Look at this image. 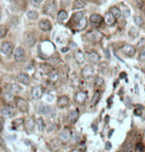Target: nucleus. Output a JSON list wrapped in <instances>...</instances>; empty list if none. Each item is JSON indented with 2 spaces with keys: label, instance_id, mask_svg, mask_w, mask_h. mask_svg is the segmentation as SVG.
<instances>
[{
  "label": "nucleus",
  "instance_id": "nucleus-1",
  "mask_svg": "<svg viewBox=\"0 0 145 152\" xmlns=\"http://www.w3.org/2000/svg\"><path fill=\"white\" fill-rule=\"evenodd\" d=\"M15 104L21 113H27L29 110V104H28L27 100L23 97H15Z\"/></svg>",
  "mask_w": 145,
  "mask_h": 152
},
{
  "label": "nucleus",
  "instance_id": "nucleus-2",
  "mask_svg": "<svg viewBox=\"0 0 145 152\" xmlns=\"http://www.w3.org/2000/svg\"><path fill=\"white\" fill-rule=\"evenodd\" d=\"M87 39L90 42H98L101 41V38L103 37V35L98 30H93V31H90V32L87 33Z\"/></svg>",
  "mask_w": 145,
  "mask_h": 152
},
{
  "label": "nucleus",
  "instance_id": "nucleus-3",
  "mask_svg": "<svg viewBox=\"0 0 145 152\" xmlns=\"http://www.w3.org/2000/svg\"><path fill=\"white\" fill-rule=\"evenodd\" d=\"M13 50H14V47H13V44L11 42H3L1 45V52L4 54L6 57H10L11 55L13 54Z\"/></svg>",
  "mask_w": 145,
  "mask_h": 152
},
{
  "label": "nucleus",
  "instance_id": "nucleus-4",
  "mask_svg": "<svg viewBox=\"0 0 145 152\" xmlns=\"http://www.w3.org/2000/svg\"><path fill=\"white\" fill-rule=\"evenodd\" d=\"M86 58L87 59V61H89L90 64H98L99 61H101V57L98 54V52H95V51H89V52L87 53V57Z\"/></svg>",
  "mask_w": 145,
  "mask_h": 152
},
{
  "label": "nucleus",
  "instance_id": "nucleus-5",
  "mask_svg": "<svg viewBox=\"0 0 145 152\" xmlns=\"http://www.w3.org/2000/svg\"><path fill=\"white\" fill-rule=\"evenodd\" d=\"M95 76V70L90 65H87L86 67L82 69V77L86 80H90L92 79L93 77Z\"/></svg>",
  "mask_w": 145,
  "mask_h": 152
},
{
  "label": "nucleus",
  "instance_id": "nucleus-6",
  "mask_svg": "<svg viewBox=\"0 0 145 152\" xmlns=\"http://www.w3.org/2000/svg\"><path fill=\"white\" fill-rule=\"evenodd\" d=\"M71 138H72V131L69 127H65L63 130L60 132V139L62 142L67 143L69 142Z\"/></svg>",
  "mask_w": 145,
  "mask_h": 152
},
{
  "label": "nucleus",
  "instance_id": "nucleus-7",
  "mask_svg": "<svg viewBox=\"0 0 145 152\" xmlns=\"http://www.w3.org/2000/svg\"><path fill=\"white\" fill-rule=\"evenodd\" d=\"M25 50L22 47H17L14 51V58H15V61L18 63H21L24 61L25 59Z\"/></svg>",
  "mask_w": 145,
  "mask_h": 152
},
{
  "label": "nucleus",
  "instance_id": "nucleus-8",
  "mask_svg": "<svg viewBox=\"0 0 145 152\" xmlns=\"http://www.w3.org/2000/svg\"><path fill=\"white\" fill-rule=\"evenodd\" d=\"M44 94V88L42 86H36L33 88L32 91H31V96L34 99H39L43 96Z\"/></svg>",
  "mask_w": 145,
  "mask_h": 152
},
{
  "label": "nucleus",
  "instance_id": "nucleus-9",
  "mask_svg": "<svg viewBox=\"0 0 145 152\" xmlns=\"http://www.w3.org/2000/svg\"><path fill=\"white\" fill-rule=\"evenodd\" d=\"M121 53L126 57H133L136 52L135 47H133L131 45H124L123 47L120 49Z\"/></svg>",
  "mask_w": 145,
  "mask_h": 152
},
{
  "label": "nucleus",
  "instance_id": "nucleus-10",
  "mask_svg": "<svg viewBox=\"0 0 145 152\" xmlns=\"http://www.w3.org/2000/svg\"><path fill=\"white\" fill-rule=\"evenodd\" d=\"M87 99V94L84 91H77L76 94H75V100L78 102V104H84L85 102H86Z\"/></svg>",
  "mask_w": 145,
  "mask_h": 152
},
{
  "label": "nucleus",
  "instance_id": "nucleus-11",
  "mask_svg": "<svg viewBox=\"0 0 145 152\" xmlns=\"http://www.w3.org/2000/svg\"><path fill=\"white\" fill-rule=\"evenodd\" d=\"M39 28H40V30L43 31V32H49V31L52 29V23H51L50 20L43 19L39 22Z\"/></svg>",
  "mask_w": 145,
  "mask_h": 152
},
{
  "label": "nucleus",
  "instance_id": "nucleus-12",
  "mask_svg": "<svg viewBox=\"0 0 145 152\" xmlns=\"http://www.w3.org/2000/svg\"><path fill=\"white\" fill-rule=\"evenodd\" d=\"M1 114L5 117H12L15 114V110L11 105H4L1 108Z\"/></svg>",
  "mask_w": 145,
  "mask_h": 152
},
{
  "label": "nucleus",
  "instance_id": "nucleus-13",
  "mask_svg": "<svg viewBox=\"0 0 145 152\" xmlns=\"http://www.w3.org/2000/svg\"><path fill=\"white\" fill-rule=\"evenodd\" d=\"M79 111L78 108H73L69 111V114H68V119L71 123H75L79 118Z\"/></svg>",
  "mask_w": 145,
  "mask_h": 152
},
{
  "label": "nucleus",
  "instance_id": "nucleus-14",
  "mask_svg": "<svg viewBox=\"0 0 145 152\" xmlns=\"http://www.w3.org/2000/svg\"><path fill=\"white\" fill-rule=\"evenodd\" d=\"M35 125H36V121L34 120V118L33 117H29V118L26 120V122H25L24 127L28 133H31V132H33L34 128H35Z\"/></svg>",
  "mask_w": 145,
  "mask_h": 152
},
{
  "label": "nucleus",
  "instance_id": "nucleus-15",
  "mask_svg": "<svg viewBox=\"0 0 145 152\" xmlns=\"http://www.w3.org/2000/svg\"><path fill=\"white\" fill-rule=\"evenodd\" d=\"M69 102H70V99L68 96H62L57 99V105L61 108L66 107L67 105L69 104Z\"/></svg>",
  "mask_w": 145,
  "mask_h": 152
},
{
  "label": "nucleus",
  "instance_id": "nucleus-16",
  "mask_svg": "<svg viewBox=\"0 0 145 152\" xmlns=\"http://www.w3.org/2000/svg\"><path fill=\"white\" fill-rule=\"evenodd\" d=\"M74 57H75L76 62L78 63L79 65L84 64L85 61H86V55H85L84 52H82V51H81V50L77 51V52L75 53V55H74Z\"/></svg>",
  "mask_w": 145,
  "mask_h": 152
},
{
  "label": "nucleus",
  "instance_id": "nucleus-17",
  "mask_svg": "<svg viewBox=\"0 0 145 152\" xmlns=\"http://www.w3.org/2000/svg\"><path fill=\"white\" fill-rule=\"evenodd\" d=\"M54 9H55V4H54V2L48 1L43 8V12L46 14V15H51V14L54 12Z\"/></svg>",
  "mask_w": 145,
  "mask_h": 152
},
{
  "label": "nucleus",
  "instance_id": "nucleus-18",
  "mask_svg": "<svg viewBox=\"0 0 145 152\" xmlns=\"http://www.w3.org/2000/svg\"><path fill=\"white\" fill-rule=\"evenodd\" d=\"M52 111V108H51L49 105L45 104H39L38 105V113L40 114H50V113Z\"/></svg>",
  "mask_w": 145,
  "mask_h": 152
},
{
  "label": "nucleus",
  "instance_id": "nucleus-19",
  "mask_svg": "<svg viewBox=\"0 0 145 152\" xmlns=\"http://www.w3.org/2000/svg\"><path fill=\"white\" fill-rule=\"evenodd\" d=\"M90 21L93 25L98 26V25H101V22L103 21V18H102L101 15H98V14H93V15H90Z\"/></svg>",
  "mask_w": 145,
  "mask_h": 152
},
{
  "label": "nucleus",
  "instance_id": "nucleus-20",
  "mask_svg": "<svg viewBox=\"0 0 145 152\" xmlns=\"http://www.w3.org/2000/svg\"><path fill=\"white\" fill-rule=\"evenodd\" d=\"M16 79L19 83H21V84H23V85H29L30 84V77L28 76L27 74H24V73L19 74Z\"/></svg>",
  "mask_w": 145,
  "mask_h": 152
},
{
  "label": "nucleus",
  "instance_id": "nucleus-21",
  "mask_svg": "<svg viewBox=\"0 0 145 152\" xmlns=\"http://www.w3.org/2000/svg\"><path fill=\"white\" fill-rule=\"evenodd\" d=\"M49 80H50V82H52V83H56L57 81H59V79H60V73H59V71L58 70H55V69H52V71L49 73Z\"/></svg>",
  "mask_w": 145,
  "mask_h": 152
},
{
  "label": "nucleus",
  "instance_id": "nucleus-22",
  "mask_svg": "<svg viewBox=\"0 0 145 152\" xmlns=\"http://www.w3.org/2000/svg\"><path fill=\"white\" fill-rule=\"evenodd\" d=\"M116 19L113 17V15L110 12H107L106 13V15H104V23H106V25H113L115 23Z\"/></svg>",
  "mask_w": 145,
  "mask_h": 152
},
{
  "label": "nucleus",
  "instance_id": "nucleus-23",
  "mask_svg": "<svg viewBox=\"0 0 145 152\" xmlns=\"http://www.w3.org/2000/svg\"><path fill=\"white\" fill-rule=\"evenodd\" d=\"M87 26V19L86 18V17H84L81 21H79L76 24V29L78 31H82V30L86 29Z\"/></svg>",
  "mask_w": 145,
  "mask_h": 152
},
{
  "label": "nucleus",
  "instance_id": "nucleus-24",
  "mask_svg": "<svg viewBox=\"0 0 145 152\" xmlns=\"http://www.w3.org/2000/svg\"><path fill=\"white\" fill-rule=\"evenodd\" d=\"M87 6V2L84 1V0H75L73 4V9L75 10H79V9H82Z\"/></svg>",
  "mask_w": 145,
  "mask_h": 152
},
{
  "label": "nucleus",
  "instance_id": "nucleus-25",
  "mask_svg": "<svg viewBox=\"0 0 145 152\" xmlns=\"http://www.w3.org/2000/svg\"><path fill=\"white\" fill-rule=\"evenodd\" d=\"M52 71V69L48 64H41L39 67V72L43 75H49L50 72Z\"/></svg>",
  "mask_w": 145,
  "mask_h": 152
},
{
  "label": "nucleus",
  "instance_id": "nucleus-26",
  "mask_svg": "<svg viewBox=\"0 0 145 152\" xmlns=\"http://www.w3.org/2000/svg\"><path fill=\"white\" fill-rule=\"evenodd\" d=\"M109 12L112 14L113 17H114L115 19H118V18H120V16L122 15V12H121V10L119 9L118 7H116V6H113L111 7L109 9Z\"/></svg>",
  "mask_w": 145,
  "mask_h": 152
},
{
  "label": "nucleus",
  "instance_id": "nucleus-27",
  "mask_svg": "<svg viewBox=\"0 0 145 152\" xmlns=\"http://www.w3.org/2000/svg\"><path fill=\"white\" fill-rule=\"evenodd\" d=\"M68 17H69V15H68L67 11H65V10H60L58 14H57V19H58L60 22L66 21L68 19Z\"/></svg>",
  "mask_w": 145,
  "mask_h": 152
},
{
  "label": "nucleus",
  "instance_id": "nucleus-28",
  "mask_svg": "<svg viewBox=\"0 0 145 152\" xmlns=\"http://www.w3.org/2000/svg\"><path fill=\"white\" fill-rule=\"evenodd\" d=\"M93 85H95V88L96 90H99V88H103L104 86V80L101 78V77H96L95 79V82H93Z\"/></svg>",
  "mask_w": 145,
  "mask_h": 152
},
{
  "label": "nucleus",
  "instance_id": "nucleus-29",
  "mask_svg": "<svg viewBox=\"0 0 145 152\" xmlns=\"http://www.w3.org/2000/svg\"><path fill=\"white\" fill-rule=\"evenodd\" d=\"M27 17L30 20H33V21H35V20L38 19L39 14H38V12H37L36 10H29L27 12Z\"/></svg>",
  "mask_w": 145,
  "mask_h": 152
},
{
  "label": "nucleus",
  "instance_id": "nucleus-30",
  "mask_svg": "<svg viewBox=\"0 0 145 152\" xmlns=\"http://www.w3.org/2000/svg\"><path fill=\"white\" fill-rule=\"evenodd\" d=\"M3 97H4L5 102H8V104H11L12 102H15V96H13L12 93H5Z\"/></svg>",
  "mask_w": 145,
  "mask_h": 152
},
{
  "label": "nucleus",
  "instance_id": "nucleus-31",
  "mask_svg": "<svg viewBox=\"0 0 145 152\" xmlns=\"http://www.w3.org/2000/svg\"><path fill=\"white\" fill-rule=\"evenodd\" d=\"M84 18V13L82 12H77V13H75L73 15V18H72V22H74V23H78L79 21H81V20Z\"/></svg>",
  "mask_w": 145,
  "mask_h": 152
},
{
  "label": "nucleus",
  "instance_id": "nucleus-32",
  "mask_svg": "<svg viewBox=\"0 0 145 152\" xmlns=\"http://www.w3.org/2000/svg\"><path fill=\"white\" fill-rule=\"evenodd\" d=\"M36 125L38 127V129L40 131H43L44 128H45V122H44V119L42 117H39V118L36 119Z\"/></svg>",
  "mask_w": 145,
  "mask_h": 152
},
{
  "label": "nucleus",
  "instance_id": "nucleus-33",
  "mask_svg": "<svg viewBox=\"0 0 145 152\" xmlns=\"http://www.w3.org/2000/svg\"><path fill=\"white\" fill-rule=\"evenodd\" d=\"M101 99V93H99L98 91H96L95 94H93V99H92V105H95L98 102V100Z\"/></svg>",
  "mask_w": 145,
  "mask_h": 152
},
{
  "label": "nucleus",
  "instance_id": "nucleus-34",
  "mask_svg": "<svg viewBox=\"0 0 145 152\" xmlns=\"http://www.w3.org/2000/svg\"><path fill=\"white\" fill-rule=\"evenodd\" d=\"M134 22H135V24L139 27H142L144 24L143 19H142V17H140V16H135L134 17Z\"/></svg>",
  "mask_w": 145,
  "mask_h": 152
},
{
  "label": "nucleus",
  "instance_id": "nucleus-35",
  "mask_svg": "<svg viewBox=\"0 0 145 152\" xmlns=\"http://www.w3.org/2000/svg\"><path fill=\"white\" fill-rule=\"evenodd\" d=\"M7 34V28L4 25H0V38H4Z\"/></svg>",
  "mask_w": 145,
  "mask_h": 152
},
{
  "label": "nucleus",
  "instance_id": "nucleus-36",
  "mask_svg": "<svg viewBox=\"0 0 145 152\" xmlns=\"http://www.w3.org/2000/svg\"><path fill=\"white\" fill-rule=\"evenodd\" d=\"M12 124L15 126V127H18V126H20V125H24L25 124V121H24L23 118H18V119L14 120Z\"/></svg>",
  "mask_w": 145,
  "mask_h": 152
},
{
  "label": "nucleus",
  "instance_id": "nucleus-37",
  "mask_svg": "<svg viewBox=\"0 0 145 152\" xmlns=\"http://www.w3.org/2000/svg\"><path fill=\"white\" fill-rule=\"evenodd\" d=\"M138 59H139V61H140V62H145V47H143L140 50V52H139Z\"/></svg>",
  "mask_w": 145,
  "mask_h": 152
},
{
  "label": "nucleus",
  "instance_id": "nucleus-38",
  "mask_svg": "<svg viewBox=\"0 0 145 152\" xmlns=\"http://www.w3.org/2000/svg\"><path fill=\"white\" fill-rule=\"evenodd\" d=\"M42 2H43V0H31V4L36 8L40 7V5H41Z\"/></svg>",
  "mask_w": 145,
  "mask_h": 152
},
{
  "label": "nucleus",
  "instance_id": "nucleus-39",
  "mask_svg": "<svg viewBox=\"0 0 145 152\" xmlns=\"http://www.w3.org/2000/svg\"><path fill=\"white\" fill-rule=\"evenodd\" d=\"M145 4V2L143 0H136V6H137L139 9H142Z\"/></svg>",
  "mask_w": 145,
  "mask_h": 152
},
{
  "label": "nucleus",
  "instance_id": "nucleus-40",
  "mask_svg": "<svg viewBox=\"0 0 145 152\" xmlns=\"http://www.w3.org/2000/svg\"><path fill=\"white\" fill-rule=\"evenodd\" d=\"M60 79H61V81L65 83V82H67L68 81V75L67 74H60Z\"/></svg>",
  "mask_w": 145,
  "mask_h": 152
},
{
  "label": "nucleus",
  "instance_id": "nucleus-41",
  "mask_svg": "<svg viewBox=\"0 0 145 152\" xmlns=\"http://www.w3.org/2000/svg\"><path fill=\"white\" fill-rule=\"evenodd\" d=\"M54 128H55V125H54V123H52V122L48 123V125H47V130L48 131H53Z\"/></svg>",
  "mask_w": 145,
  "mask_h": 152
},
{
  "label": "nucleus",
  "instance_id": "nucleus-42",
  "mask_svg": "<svg viewBox=\"0 0 145 152\" xmlns=\"http://www.w3.org/2000/svg\"><path fill=\"white\" fill-rule=\"evenodd\" d=\"M136 149H137L138 151H140V152L144 151V147H143V145H142L141 143H137V144H136Z\"/></svg>",
  "mask_w": 145,
  "mask_h": 152
},
{
  "label": "nucleus",
  "instance_id": "nucleus-43",
  "mask_svg": "<svg viewBox=\"0 0 145 152\" xmlns=\"http://www.w3.org/2000/svg\"><path fill=\"white\" fill-rule=\"evenodd\" d=\"M4 127V118L0 116V130H2Z\"/></svg>",
  "mask_w": 145,
  "mask_h": 152
},
{
  "label": "nucleus",
  "instance_id": "nucleus-44",
  "mask_svg": "<svg viewBox=\"0 0 145 152\" xmlns=\"http://www.w3.org/2000/svg\"><path fill=\"white\" fill-rule=\"evenodd\" d=\"M142 45H145V39H141V41L137 44V47L140 48V47H143Z\"/></svg>",
  "mask_w": 145,
  "mask_h": 152
},
{
  "label": "nucleus",
  "instance_id": "nucleus-45",
  "mask_svg": "<svg viewBox=\"0 0 145 152\" xmlns=\"http://www.w3.org/2000/svg\"><path fill=\"white\" fill-rule=\"evenodd\" d=\"M106 148H107V149H109V148H110V143H109V142H107V143H106Z\"/></svg>",
  "mask_w": 145,
  "mask_h": 152
},
{
  "label": "nucleus",
  "instance_id": "nucleus-46",
  "mask_svg": "<svg viewBox=\"0 0 145 152\" xmlns=\"http://www.w3.org/2000/svg\"><path fill=\"white\" fill-rule=\"evenodd\" d=\"M98 1L99 2V3H104V2H106V0H98Z\"/></svg>",
  "mask_w": 145,
  "mask_h": 152
},
{
  "label": "nucleus",
  "instance_id": "nucleus-47",
  "mask_svg": "<svg viewBox=\"0 0 145 152\" xmlns=\"http://www.w3.org/2000/svg\"><path fill=\"white\" fill-rule=\"evenodd\" d=\"M142 11H143V12H144V14H145V4H144V6H143V8H142V9H141Z\"/></svg>",
  "mask_w": 145,
  "mask_h": 152
},
{
  "label": "nucleus",
  "instance_id": "nucleus-48",
  "mask_svg": "<svg viewBox=\"0 0 145 152\" xmlns=\"http://www.w3.org/2000/svg\"><path fill=\"white\" fill-rule=\"evenodd\" d=\"M72 152H81L79 150H78V149H75V150H73Z\"/></svg>",
  "mask_w": 145,
  "mask_h": 152
},
{
  "label": "nucleus",
  "instance_id": "nucleus-49",
  "mask_svg": "<svg viewBox=\"0 0 145 152\" xmlns=\"http://www.w3.org/2000/svg\"><path fill=\"white\" fill-rule=\"evenodd\" d=\"M2 18V13H1V10H0V20Z\"/></svg>",
  "mask_w": 145,
  "mask_h": 152
},
{
  "label": "nucleus",
  "instance_id": "nucleus-50",
  "mask_svg": "<svg viewBox=\"0 0 145 152\" xmlns=\"http://www.w3.org/2000/svg\"><path fill=\"white\" fill-rule=\"evenodd\" d=\"M84 1H86V2H87V0H84Z\"/></svg>",
  "mask_w": 145,
  "mask_h": 152
},
{
  "label": "nucleus",
  "instance_id": "nucleus-51",
  "mask_svg": "<svg viewBox=\"0 0 145 152\" xmlns=\"http://www.w3.org/2000/svg\"><path fill=\"white\" fill-rule=\"evenodd\" d=\"M0 93H1V90H0Z\"/></svg>",
  "mask_w": 145,
  "mask_h": 152
}]
</instances>
